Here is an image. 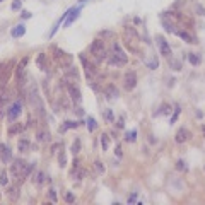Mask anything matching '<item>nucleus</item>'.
<instances>
[{
	"label": "nucleus",
	"mask_w": 205,
	"mask_h": 205,
	"mask_svg": "<svg viewBox=\"0 0 205 205\" xmlns=\"http://www.w3.org/2000/svg\"><path fill=\"white\" fill-rule=\"evenodd\" d=\"M26 166L28 164L24 162V161H21V159H17V161H14V164L10 166V173L14 174L16 178H22V174H24V169H26Z\"/></svg>",
	"instance_id": "obj_4"
},
{
	"label": "nucleus",
	"mask_w": 205,
	"mask_h": 205,
	"mask_svg": "<svg viewBox=\"0 0 205 205\" xmlns=\"http://www.w3.org/2000/svg\"><path fill=\"white\" fill-rule=\"evenodd\" d=\"M169 113H171V106L164 102V104L161 106V109H159V111H156V113H154V116H156V115H169Z\"/></svg>",
	"instance_id": "obj_21"
},
{
	"label": "nucleus",
	"mask_w": 205,
	"mask_h": 205,
	"mask_svg": "<svg viewBox=\"0 0 205 205\" xmlns=\"http://www.w3.org/2000/svg\"><path fill=\"white\" fill-rule=\"evenodd\" d=\"M58 159H60V166H65V161H67V159H65V154H63V152L60 154V157H58Z\"/></svg>",
	"instance_id": "obj_40"
},
{
	"label": "nucleus",
	"mask_w": 205,
	"mask_h": 205,
	"mask_svg": "<svg viewBox=\"0 0 205 205\" xmlns=\"http://www.w3.org/2000/svg\"><path fill=\"white\" fill-rule=\"evenodd\" d=\"M195 10H197V12H198L200 14V16H205V9H203V7H195Z\"/></svg>",
	"instance_id": "obj_41"
},
{
	"label": "nucleus",
	"mask_w": 205,
	"mask_h": 205,
	"mask_svg": "<svg viewBox=\"0 0 205 205\" xmlns=\"http://www.w3.org/2000/svg\"><path fill=\"white\" fill-rule=\"evenodd\" d=\"M135 138H137V130H132V132H128V133H127L125 140L127 142H133Z\"/></svg>",
	"instance_id": "obj_30"
},
{
	"label": "nucleus",
	"mask_w": 205,
	"mask_h": 205,
	"mask_svg": "<svg viewBox=\"0 0 205 205\" xmlns=\"http://www.w3.org/2000/svg\"><path fill=\"white\" fill-rule=\"evenodd\" d=\"M50 198H51V202H57V195H55V190H51V192H50Z\"/></svg>",
	"instance_id": "obj_42"
},
{
	"label": "nucleus",
	"mask_w": 205,
	"mask_h": 205,
	"mask_svg": "<svg viewBox=\"0 0 205 205\" xmlns=\"http://www.w3.org/2000/svg\"><path fill=\"white\" fill-rule=\"evenodd\" d=\"M65 200H67L68 203H72L75 198H74V195H72V193H65Z\"/></svg>",
	"instance_id": "obj_39"
},
{
	"label": "nucleus",
	"mask_w": 205,
	"mask_h": 205,
	"mask_svg": "<svg viewBox=\"0 0 205 205\" xmlns=\"http://www.w3.org/2000/svg\"><path fill=\"white\" fill-rule=\"evenodd\" d=\"M128 62V57L125 55V51H123L122 48H120V45L113 46V55H111V63L113 65H125Z\"/></svg>",
	"instance_id": "obj_3"
},
{
	"label": "nucleus",
	"mask_w": 205,
	"mask_h": 205,
	"mask_svg": "<svg viewBox=\"0 0 205 205\" xmlns=\"http://www.w3.org/2000/svg\"><path fill=\"white\" fill-rule=\"evenodd\" d=\"M9 198L10 200H17V188H16V186L9 188Z\"/></svg>",
	"instance_id": "obj_32"
},
{
	"label": "nucleus",
	"mask_w": 205,
	"mask_h": 205,
	"mask_svg": "<svg viewBox=\"0 0 205 205\" xmlns=\"http://www.w3.org/2000/svg\"><path fill=\"white\" fill-rule=\"evenodd\" d=\"M22 17H24V19H29V17H31V14H29L28 10H26V12H22Z\"/></svg>",
	"instance_id": "obj_43"
},
{
	"label": "nucleus",
	"mask_w": 205,
	"mask_h": 205,
	"mask_svg": "<svg viewBox=\"0 0 205 205\" xmlns=\"http://www.w3.org/2000/svg\"><path fill=\"white\" fill-rule=\"evenodd\" d=\"M176 34H178L181 39H185L186 43H190V45H195V43H198V41H197V38H195V36H193L192 32L185 31V29H176Z\"/></svg>",
	"instance_id": "obj_7"
},
{
	"label": "nucleus",
	"mask_w": 205,
	"mask_h": 205,
	"mask_svg": "<svg viewBox=\"0 0 205 205\" xmlns=\"http://www.w3.org/2000/svg\"><path fill=\"white\" fill-rule=\"evenodd\" d=\"M157 46H159V51H161V55H164V57H169L171 55V46H169V43L166 41V38L164 36H157Z\"/></svg>",
	"instance_id": "obj_6"
},
{
	"label": "nucleus",
	"mask_w": 205,
	"mask_h": 205,
	"mask_svg": "<svg viewBox=\"0 0 205 205\" xmlns=\"http://www.w3.org/2000/svg\"><path fill=\"white\" fill-rule=\"evenodd\" d=\"M92 166H94V171H96V174H102V173H104V166H102V162H101V161H96V162H94L92 164Z\"/></svg>",
	"instance_id": "obj_24"
},
{
	"label": "nucleus",
	"mask_w": 205,
	"mask_h": 205,
	"mask_svg": "<svg viewBox=\"0 0 205 205\" xmlns=\"http://www.w3.org/2000/svg\"><path fill=\"white\" fill-rule=\"evenodd\" d=\"M179 113H181V108H179V106L176 104V106H174V113H173V116H171V125H173V123H176Z\"/></svg>",
	"instance_id": "obj_27"
},
{
	"label": "nucleus",
	"mask_w": 205,
	"mask_h": 205,
	"mask_svg": "<svg viewBox=\"0 0 205 205\" xmlns=\"http://www.w3.org/2000/svg\"><path fill=\"white\" fill-rule=\"evenodd\" d=\"M10 159H12L10 149L7 147L5 144H0V161H2V162H9Z\"/></svg>",
	"instance_id": "obj_12"
},
{
	"label": "nucleus",
	"mask_w": 205,
	"mask_h": 205,
	"mask_svg": "<svg viewBox=\"0 0 205 205\" xmlns=\"http://www.w3.org/2000/svg\"><path fill=\"white\" fill-rule=\"evenodd\" d=\"M21 111H22V102L21 101H16L12 106L9 108V111H7V118L10 120V122H14V120L17 118V116L21 115Z\"/></svg>",
	"instance_id": "obj_5"
},
{
	"label": "nucleus",
	"mask_w": 205,
	"mask_h": 205,
	"mask_svg": "<svg viewBox=\"0 0 205 205\" xmlns=\"http://www.w3.org/2000/svg\"><path fill=\"white\" fill-rule=\"evenodd\" d=\"M79 12H80V7H74V9H68V16L65 19V26H70L74 21L79 17Z\"/></svg>",
	"instance_id": "obj_13"
},
{
	"label": "nucleus",
	"mask_w": 205,
	"mask_h": 205,
	"mask_svg": "<svg viewBox=\"0 0 205 205\" xmlns=\"http://www.w3.org/2000/svg\"><path fill=\"white\" fill-rule=\"evenodd\" d=\"M0 2H2V0H0Z\"/></svg>",
	"instance_id": "obj_46"
},
{
	"label": "nucleus",
	"mask_w": 205,
	"mask_h": 205,
	"mask_svg": "<svg viewBox=\"0 0 205 205\" xmlns=\"http://www.w3.org/2000/svg\"><path fill=\"white\" fill-rule=\"evenodd\" d=\"M190 132L186 130V128H179L176 132V135H174V140H176V144H183V142H186L190 138Z\"/></svg>",
	"instance_id": "obj_10"
},
{
	"label": "nucleus",
	"mask_w": 205,
	"mask_h": 205,
	"mask_svg": "<svg viewBox=\"0 0 205 205\" xmlns=\"http://www.w3.org/2000/svg\"><path fill=\"white\" fill-rule=\"evenodd\" d=\"M162 26H164V29H166L168 32H176V29H174V26H173V24H169V22H166V21H164Z\"/></svg>",
	"instance_id": "obj_34"
},
{
	"label": "nucleus",
	"mask_w": 205,
	"mask_h": 205,
	"mask_svg": "<svg viewBox=\"0 0 205 205\" xmlns=\"http://www.w3.org/2000/svg\"><path fill=\"white\" fill-rule=\"evenodd\" d=\"M36 183H38V185H43V183H45V173H38V178H36Z\"/></svg>",
	"instance_id": "obj_37"
},
{
	"label": "nucleus",
	"mask_w": 205,
	"mask_h": 205,
	"mask_svg": "<svg viewBox=\"0 0 205 205\" xmlns=\"http://www.w3.org/2000/svg\"><path fill=\"white\" fill-rule=\"evenodd\" d=\"M125 32H127L128 36H132V39H138V34H137V31H135L133 28H127Z\"/></svg>",
	"instance_id": "obj_31"
},
{
	"label": "nucleus",
	"mask_w": 205,
	"mask_h": 205,
	"mask_svg": "<svg viewBox=\"0 0 205 205\" xmlns=\"http://www.w3.org/2000/svg\"><path fill=\"white\" fill-rule=\"evenodd\" d=\"M45 58H46V55H45V53H39V55H38V58H36V63H38V67L41 68V70H46Z\"/></svg>",
	"instance_id": "obj_18"
},
{
	"label": "nucleus",
	"mask_w": 205,
	"mask_h": 205,
	"mask_svg": "<svg viewBox=\"0 0 205 205\" xmlns=\"http://www.w3.org/2000/svg\"><path fill=\"white\" fill-rule=\"evenodd\" d=\"M118 128H123V118L118 120Z\"/></svg>",
	"instance_id": "obj_44"
},
{
	"label": "nucleus",
	"mask_w": 205,
	"mask_h": 205,
	"mask_svg": "<svg viewBox=\"0 0 205 205\" xmlns=\"http://www.w3.org/2000/svg\"><path fill=\"white\" fill-rule=\"evenodd\" d=\"M28 62H29L28 57H24L22 62H19V65H17V75H19V77L24 74V68H26V65H28Z\"/></svg>",
	"instance_id": "obj_17"
},
{
	"label": "nucleus",
	"mask_w": 205,
	"mask_h": 205,
	"mask_svg": "<svg viewBox=\"0 0 205 205\" xmlns=\"http://www.w3.org/2000/svg\"><path fill=\"white\" fill-rule=\"evenodd\" d=\"M80 62H82L84 68H86V75H87V79H92L94 74H96V68L92 67V63H89V62L86 60V57H84V55H80Z\"/></svg>",
	"instance_id": "obj_9"
},
{
	"label": "nucleus",
	"mask_w": 205,
	"mask_h": 205,
	"mask_svg": "<svg viewBox=\"0 0 205 205\" xmlns=\"http://www.w3.org/2000/svg\"><path fill=\"white\" fill-rule=\"evenodd\" d=\"M176 169H179V171H186V169H188V166L185 164V161L179 159L178 162H176Z\"/></svg>",
	"instance_id": "obj_33"
},
{
	"label": "nucleus",
	"mask_w": 205,
	"mask_h": 205,
	"mask_svg": "<svg viewBox=\"0 0 205 205\" xmlns=\"http://www.w3.org/2000/svg\"><path fill=\"white\" fill-rule=\"evenodd\" d=\"M89 50H91V55H94L98 60H104V58H106L104 41H101V39H94V41L91 43V48Z\"/></svg>",
	"instance_id": "obj_2"
},
{
	"label": "nucleus",
	"mask_w": 205,
	"mask_h": 205,
	"mask_svg": "<svg viewBox=\"0 0 205 205\" xmlns=\"http://www.w3.org/2000/svg\"><path fill=\"white\" fill-rule=\"evenodd\" d=\"M24 32H26V28H24L22 24L16 26V28L12 29V36H14V38H21V36H24Z\"/></svg>",
	"instance_id": "obj_15"
},
{
	"label": "nucleus",
	"mask_w": 205,
	"mask_h": 205,
	"mask_svg": "<svg viewBox=\"0 0 205 205\" xmlns=\"http://www.w3.org/2000/svg\"><path fill=\"white\" fill-rule=\"evenodd\" d=\"M96 120L92 118V116H89V118H87V128H89V132H94L96 130Z\"/></svg>",
	"instance_id": "obj_28"
},
{
	"label": "nucleus",
	"mask_w": 205,
	"mask_h": 205,
	"mask_svg": "<svg viewBox=\"0 0 205 205\" xmlns=\"http://www.w3.org/2000/svg\"><path fill=\"white\" fill-rule=\"evenodd\" d=\"M135 86H137V75H135V72H127V75H125V89L132 91Z\"/></svg>",
	"instance_id": "obj_8"
},
{
	"label": "nucleus",
	"mask_w": 205,
	"mask_h": 205,
	"mask_svg": "<svg viewBox=\"0 0 205 205\" xmlns=\"http://www.w3.org/2000/svg\"><path fill=\"white\" fill-rule=\"evenodd\" d=\"M188 60H190V63H192V65H198L200 62H202V58H200L198 53H190L188 55Z\"/></svg>",
	"instance_id": "obj_19"
},
{
	"label": "nucleus",
	"mask_w": 205,
	"mask_h": 205,
	"mask_svg": "<svg viewBox=\"0 0 205 205\" xmlns=\"http://www.w3.org/2000/svg\"><path fill=\"white\" fill-rule=\"evenodd\" d=\"M7 99H9L7 92H5V91H2V92H0V116L3 115V109H5V102H7Z\"/></svg>",
	"instance_id": "obj_16"
},
{
	"label": "nucleus",
	"mask_w": 205,
	"mask_h": 205,
	"mask_svg": "<svg viewBox=\"0 0 205 205\" xmlns=\"http://www.w3.org/2000/svg\"><path fill=\"white\" fill-rule=\"evenodd\" d=\"M28 98H29V104H31V108L38 115V118L41 122H45V104H43V99H41V94H39L38 87L31 86V89L28 92Z\"/></svg>",
	"instance_id": "obj_1"
},
{
	"label": "nucleus",
	"mask_w": 205,
	"mask_h": 205,
	"mask_svg": "<svg viewBox=\"0 0 205 205\" xmlns=\"http://www.w3.org/2000/svg\"><path fill=\"white\" fill-rule=\"evenodd\" d=\"M77 125H79L77 122H65V125L60 127V132H65V130H68V128H77Z\"/></svg>",
	"instance_id": "obj_25"
},
{
	"label": "nucleus",
	"mask_w": 205,
	"mask_h": 205,
	"mask_svg": "<svg viewBox=\"0 0 205 205\" xmlns=\"http://www.w3.org/2000/svg\"><path fill=\"white\" fill-rule=\"evenodd\" d=\"M38 140H39V142H46V140H50V132H46V130H39V132H38Z\"/></svg>",
	"instance_id": "obj_22"
},
{
	"label": "nucleus",
	"mask_w": 205,
	"mask_h": 205,
	"mask_svg": "<svg viewBox=\"0 0 205 205\" xmlns=\"http://www.w3.org/2000/svg\"><path fill=\"white\" fill-rule=\"evenodd\" d=\"M21 9V0H14L12 3V10H19Z\"/></svg>",
	"instance_id": "obj_38"
},
{
	"label": "nucleus",
	"mask_w": 205,
	"mask_h": 205,
	"mask_svg": "<svg viewBox=\"0 0 205 205\" xmlns=\"http://www.w3.org/2000/svg\"><path fill=\"white\" fill-rule=\"evenodd\" d=\"M79 152H80V140L77 138L74 144H72V154L75 156V154H79Z\"/></svg>",
	"instance_id": "obj_29"
},
{
	"label": "nucleus",
	"mask_w": 205,
	"mask_h": 205,
	"mask_svg": "<svg viewBox=\"0 0 205 205\" xmlns=\"http://www.w3.org/2000/svg\"><path fill=\"white\" fill-rule=\"evenodd\" d=\"M29 140H26V138H22V140H19V144H17V147H19L21 152H28L29 151Z\"/></svg>",
	"instance_id": "obj_20"
},
{
	"label": "nucleus",
	"mask_w": 205,
	"mask_h": 205,
	"mask_svg": "<svg viewBox=\"0 0 205 205\" xmlns=\"http://www.w3.org/2000/svg\"><path fill=\"white\" fill-rule=\"evenodd\" d=\"M7 183H9V174H7V171H2L0 173V185L7 186Z\"/></svg>",
	"instance_id": "obj_26"
},
{
	"label": "nucleus",
	"mask_w": 205,
	"mask_h": 205,
	"mask_svg": "<svg viewBox=\"0 0 205 205\" xmlns=\"http://www.w3.org/2000/svg\"><path fill=\"white\" fill-rule=\"evenodd\" d=\"M104 118L108 120V122H113V111L111 109H106L104 111Z\"/></svg>",
	"instance_id": "obj_36"
},
{
	"label": "nucleus",
	"mask_w": 205,
	"mask_h": 205,
	"mask_svg": "<svg viewBox=\"0 0 205 205\" xmlns=\"http://www.w3.org/2000/svg\"><path fill=\"white\" fill-rule=\"evenodd\" d=\"M104 94L108 96V99H116V98H118V89H116L113 84H108L106 89H104Z\"/></svg>",
	"instance_id": "obj_14"
},
{
	"label": "nucleus",
	"mask_w": 205,
	"mask_h": 205,
	"mask_svg": "<svg viewBox=\"0 0 205 205\" xmlns=\"http://www.w3.org/2000/svg\"><path fill=\"white\" fill-rule=\"evenodd\" d=\"M202 132H203V135H205V125L202 127Z\"/></svg>",
	"instance_id": "obj_45"
},
{
	"label": "nucleus",
	"mask_w": 205,
	"mask_h": 205,
	"mask_svg": "<svg viewBox=\"0 0 205 205\" xmlns=\"http://www.w3.org/2000/svg\"><path fill=\"white\" fill-rule=\"evenodd\" d=\"M67 91L70 92V98L75 102H80V91H79V87H77V86H74V82H68L67 84Z\"/></svg>",
	"instance_id": "obj_11"
},
{
	"label": "nucleus",
	"mask_w": 205,
	"mask_h": 205,
	"mask_svg": "<svg viewBox=\"0 0 205 205\" xmlns=\"http://www.w3.org/2000/svg\"><path fill=\"white\" fill-rule=\"evenodd\" d=\"M21 130H22V127H21V123H17V125H14V127L9 130V133L14 135V133H17V132H21Z\"/></svg>",
	"instance_id": "obj_35"
},
{
	"label": "nucleus",
	"mask_w": 205,
	"mask_h": 205,
	"mask_svg": "<svg viewBox=\"0 0 205 205\" xmlns=\"http://www.w3.org/2000/svg\"><path fill=\"white\" fill-rule=\"evenodd\" d=\"M101 147H102V151H108V147H109V137L106 133L101 135Z\"/></svg>",
	"instance_id": "obj_23"
}]
</instances>
